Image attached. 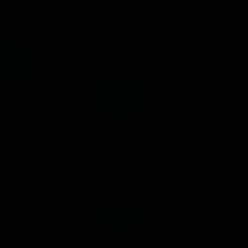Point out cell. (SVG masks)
Segmentation results:
<instances>
[{
	"label": "cell",
	"mask_w": 248,
	"mask_h": 248,
	"mask_svg": "<svg viewBox=\"0 0 248 248\" xmlns=\"http://www.w3.org/2000/svg\"><path fill=\"white\" fill-rule=\"evenodd\" d=\"M97 97H102V107H107L112 117H137L141 102H146V93H141L137 78H102Z\"/></svg>",
	"instance_id": "obj_2"
},
{
	"label": "cell",
	"mask_w": 248,
	"mask_h": 248,
	"mask_svg": "<svg viewBox=\"0 0 248 248\" xmlns=\"http://www.w3.org/2000/svg\"><path fill=\"white\" fill-rule=\"evenodd\" d=\"M146 209H141V195H127V190H117V195H102V224L112 233H132L141 229Z\"/></svg>",
	"instance_id": "obj_1"
},
{
	"label": "cell",
	"mask_w": 248,
	"mask_h": 248,
	"mask_svg": "<svg viewBox=\"0 0 248 248\" xmlns=\"http://www.w3.org/2000/svg\"><path fill=\"white\" fill-rule=\"evenodd\" d=\"M20 63H25V54L15 44H0V68H20Z\"/></svg>",
	"instance_id": "obj_3"
}]
</instances>
